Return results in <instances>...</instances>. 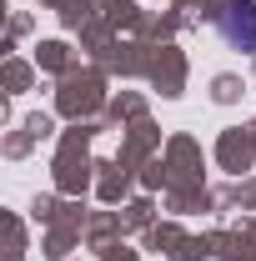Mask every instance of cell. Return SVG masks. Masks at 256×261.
<instances>
[{
	"mask_svg": "<svg viewBox=\"0 0 256 261\" xmlns=\"http://www.w3.org/2000/svg\"><path fill=\"white\" fill-rule=\"evenodd\" d=\"M221 35L236 50H256V5L251 0H231L221 10Z\"/></svg>",
	"mask_w": 256,
	"mask_h": 261,
	"instance_id": "cell-1",
	"label": "cell"
}]
</instances>
